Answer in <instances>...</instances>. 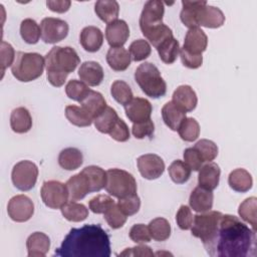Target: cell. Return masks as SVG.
I'll list each match as a JSON object with an SVG mask.
<instances>
[{
    "label": "cell",
    "instance_id": "cell-1",
    "mask_svg": "<svg viewBox=\"0 0 257 257\" xmlns=\"http://www.w3.org/2000/svg\"><path fill=\"white\" fill-rule=\"evenodd\" d=\"M256 231L230 214L222 216L213 250L210 256H255Z\"/></svg>",
    "mask_w": 257,
    "mask_h": 257
},
{
    "label": "cell",
    "instance_id": "cell-2",
    "mask_svg": "<svg viewBox=\"0 0 257 257\" xmlns=\"http://www.w3.org/2000/svg\"><path fill=\"white\" fill-rule=\"evenodd\" d=\"M110 241L99 225L72 228L54 254L59 257H109Z\"/></svg>",
    "mask_w": 257,
    "mask_h": 257
},
{
    "label": "cell",
    "instance_id": "cell-3",
    "mask_svg": "<svg viewBox=\"0 0 257 257\" xmlns=\"http://www.w3.org/2000/svg\"><path fill=\"white\" fill-rule=\"evenodd\" d=\"M79 62V56L72 47H52L45 55L47 80L55 87L62 86L67 75L75 70Z\"/></svg>",
    "mask_w": 257,
    "mask_h": 257
},
{
    "label": "cell",
    "instance_id": "cell-4",
    "mask_svg": "<svg viewBox=\"0 0 257 257\" xmlns=\"http://www.w3.org/2000/svg\"><path fill=\"white\" fill-rule=\"evenodd\" d=\"M222 216L223 214L219 211H207L194 216L192 235L202 241L209 255L213 250Z\"/></svg>",
    "mask_w": 257,
    "mask_h": 257
},
{
    "label": "cell",
    "instance_id": "cell-5",
    "mask_svg": "<svg viewBox=\"0 0 257 257\" xmlns=\"http://www.w3.org/2000/svg\"><path fill=\"white\" fill-rule=\"evenodd\" d=\"M45 66V58L36 52L18 51L11 66L13 76L22 82H29L40 77Z\"/></svg>",
    "mask_w": 257,
    "mask_h": 257
},
{
    "label": "cell",
    "instance_id": "cell-6",
    "mask_svg": "<svg viewBox=\"0 0 257 257\" xmlns=\"http://www.w3.org/2000/svg\"><path fill=\"white\" fill-rule=\"evenodd\" d=\"M135 79L146 95L159 98L167 91V83L161 75L160 70L151 62H144L135 71Z\"/></svg>",
    "mask_w": 257,
    "mask_h": 257
},
{
    "label": "cell",
    "instance_id": "cell-7",
    "mask_svg": "<svg viewBox=\"0 0 257 257\" xmlns=\"http://www.w3.org/2000/svg\"><path fill=\"white\" fill-rule=\"evenodd\" d=\"M106 192L117 199L137 194V182L132 174L120 169L106 171Z\"/></svg>",
    "mask_w": 257,
    "mask_h": 257
},
{
    "label": "cell",
    "instance_id": "cell-8",
    "mask_svg": "<svg viewBox=\"0 0 257 257\" xmlns=\"http://www.w3.org/2000/svg\"><path fill=\"white\" fill-rule=\"evenodd\" d=\"M165 12L164 2L160 0H150L146 2L140 16V28L145 37L160 28L163 23Z\"/></svg>",
    "mask_w": 257,
    "mask_h": 257
},
{
    "label": "cell",
    "instance_id": "cell-9",
    "mask_svg": "<svg viewBox=\"0 0 257 257\" xmlns=\"http://www.w3.org/2000/svg\"><path fill=\"white\" fill-rule=\"evenodd\" d=\"M38 168L31 161H20L12 169L11 180L13 185L20 191L31 190L37 181Z\"/></svg>",
    "mask_w": 257,
    "mask_h": 257
},
{
    "label": "cell",
    "instance_id": "cell-10",
    "mask_svg": "<svg viewBox=\"0 0 257 257\" xmlns=\"http://www.w3.org/2000/svg\"><path fill=\"white\" fill-rule=\"evenodd\" d=\"M40 196L44 205L50 209H60L69 199L66 185L54 180L43 183Z\"/></svg>",
    "mask_w": 257,
    "mask_h": 257
},
{
    "label": "cell",
    "instance_id": "cell-11",
    "mask_svg": "<svg viewBox=\"0 0 257 257\" xmlns=\"http://www.w3.org/2000/svg\"><path fill=\"white\" fill-rule=\"evenodd\" d=\"M40 30L42 40L45 43L54 44L67 36L69 27L67 22L62 19L46 17L40 23Z\"/></svg>",
    "mask_w": 257,
    "mask_h": 257
},
{
    "label": "cell",
    "instance_id": "cell-12",
    "mask_svg": "<svg viewBox=\"0 0 257 257\" xmlns=\"http://www.w3.org/2000/svg\"><path fill=\"white\" fill-rule=\"evenodd\" d=\"M7 213L10 219L15 222H26L33 216L34 204L29 197L16 195L8 202Z\"/></svg>",
    "mask_w": 257,
    "mask_h": 257
},
{
    "label": "cell",
    "instance_id": "cell-13",
    "mask_svg": "<svg viewBox=\"0 0 257 257\" xmlns=\"http://www.w3.org/2000/svg\"><path fill=\"white\" fill-rule=\"evenodd\" d=\"M137 164L139 172L147 180H156L160 178L165 171L163 159L155 154H146L139 157Z\"/></svg>",
    "mask_w": 257,
    "mask_h": 257
},
{
    "label": "cell",
    "instance_id": "cell-14",
    "mask_svg": "<svg viewBox=\"0 0 257 257\" xmlns=\"http://www.w3.org/2000/svg\"><path fill=\"white\" fill-rule=\"evenodd\" d=\"M124 111L127 118L133 123H137L150 119L153 107L148 99L143 97H134L124 105Z\"/></svg>",
    "mask_w": 257,
    "mask_h": 257
},
{
    "label": "cell",
    "instance_id": "cell-15",
    "mask_svg": "<svg viewBox=\"0 0 257 257\" xmlns=\"http://www.w3.org/2000/svg\"><path fill=\"white\" fill-rule=\"evenodd\" d=\"M130 36V28L124 20L116 19L106 25L105 38L110 47H122Z\"/></svg>",
    "mask_w": 257,
    "mask_h": 257
},
{
    "label": "cell",
    "instance_id": "cell-16",
    "mask_svg": "<svg viewBox=\"0 0 257 257\" xmlns=\"http://www.w3.org/2000/svg\"><path fill=\"white\" fill-rule=\"evenodd\" d=\"M207 45L208 37L205 32L199 27H194L188 30L182 49L194 55H201L206 50Z\"/></svg>",
    "mask_w": 257,
    "mask_h": 257
},
{
    "label": "cell",
    "instance_id": "cell-17",
    "mask_svg": "<svg viewBox=\"0 0 257 257\" xmlns=\"http://www.w3.org/2000/svg\"><path fill=\"white\" fill-rule=\"evenodd\" d=\"M225 22V16L223 12L215 6L204 5L198 9L197 23L198 26H204L207 28H219Z\"/></svg>",
    "mask_w": 257,
    "mask_h": 257
},
{
    "label": "cell",
    "instance_id": "cell-18",
    "mask_svg": "<svg viewBox=\"0 0 257 257\" xmlns=\"http://www.w3.org/2000/svg\"><path fill=\"white\" fill-rule=\"evenodd\" d=\"M65 185L68 190L70 201H79L87 194L91 193L89 181L82 172L70 177Z\"/></svg>",
    "mask_w": 257,
    "mask_h": 257
},
{
    "label": "cell",
    "instance_id": "cell-19",
    "mask_svg": "<svg viewBox=\"0 0 257 257\" xmlns=\"http://www.w3.org/2000/svg\"><path fill=\"white\" fill-rule=\"evenodd\" d=\"M78 76L85 84L89 86H97L103 80L104 72L98 62L85 61L78 69Z\"/></svg>",
    "mask_w": 257,
    "mask_h": 257
},
{
    "label": "cell",
    "instance_id": "cell-20",
    "mask_svg": "<svg viewBox=\"0 0 257 257\" xmlns=\"http://www.w3.org/2000/svg\"><path fill=\"white\" fill-rule=\"evenodd\" d=\"M172 101L186 112H189L196 108L198 97L195 90L190 85L184 84L178 86L174 91Z\"/></svg>",
    "mask_w": 257,
    "mask_h": 257
},
{
    "label": "cell",
    "instance_id": "cell-21",
    "mask_svg": "<svg viewBox=\"0 0 257 257\" xmlns=\"http://www.w3.org/2000/svg\"><path fill=\"white\" fill-rule=\"evenodd\" d=\"M221 170L220 167L213 162H209L202 166L199 170L198 184L200 187L213 191L219 185Z\"/></svg>",
    "mask_w": 257,
    "mask_h": 257
},
{
    "label": "cell",
    "instance_id": "cell-22",
    "mask_svg": "<svg viewBox=\"0 0 257 257\" xmlns=\"http://www.w3.org/2000/svg\"><path fill=\"white\" fill-rule=\"evenodd\" d=\"M213 200L214 195L212 191L198 186L192 191L189 198V204L194 211L198 213H204L212 209Z\"/></svg>",
    "mask_w": 257,
    "mask_h": 257
},
{
    "label": "cell",
    "instance_id": "cell-23",
    "mask_svg": "<svg viewBox=\"0 0 257 257\" xmlns=\"http://www.w3.org/2000/svg\"><path fill=\"white\" fill-rule=\"evenodd\" d=\"M79 42L84 50L88 52H96L103 43V34L96 26L84 27L79 35Z\"/></svg>",
    "mask_w": 257,
    "mask_h": 257
},
{
    "label": "cell",
    "instance_id": "cell-24",
    "mask_svg": "<svg viewBox=\"0 0 257 257\" xmlns=\"http://www.w3.org/2000/svg\"><path fill=\"white\" fill-rule=\"evenodd\" d=\"M26 247L29 257H43L49 251L50 239L42 232H34L27 238Z\"/></svg>",
    "mask_w": 257,
    "mask_h": 257
},
{
    "label": "cell",
    "instance_id": "cell-25",
    "mask_svg": "<svg viewBox=\"0 0 257 257\" xmlns=\"http://www.w3.org/2000/svg\"><path fill=\"white\" fill-rule=\"evenodd\" d=\"M131 54L123 47H110L106 53V61L114 71H123L131 64Z\"/></svg>",
    "mask_w": 257,
    "mask_h": 257
},
{
    "label": "cell",
    "instance_id": "cell-26",
    "mask_svg": "<svg viewBox=\"0 0 257 257\" xmlns=\"http://www.w3.org/2000/svg\"><path fill=\"white\" fill-rule=\"evenodd\" d=\"M10 126L17 134L29 132L32 127V117L28 109L23 106L14 108L10 115Z\"/></svg>",
    "mask_w": 257,
    "mask_h": 257
},
{
    "label": "cell",
    "instance_id": "cell-27",
    "mask_svg": "<svg viewBox=\"0 0 257 257\" xmlns=\"http://www.w3.org/2000/svg\"><path fill=\"white\" fill-rule=\"evenodd\" d=\"M162 116L169 128L178 131L180 124L186 118V111L176 105L173 101H169L162 108Z\"/></svg>",
    "mask_w": 257,
    "mask_h": 257
},
{
    "label": "cell",
    "instance_id": "cell-28",
    "mask_svg": "<svg viewBox=\"0 0 257 257\" xmlns=\"http://www.w3.org/2000/svg\"><path fill=\"white\" fill-rule=\"evenodd\" d=\"M80 106L83 107L94 119L98 114H100L104 108L107 106L106 101L102 94L95 90H89L87 95L81 100Z\"/></svg>",
    "mask_w": 257,
    "mask_h": 257
},
{
    "label": "cell",
    "instance_id": "cell-29",
    "mask_svg": "<svg viewBox=\"0 0 257 257\" xmlns=\"http://www.w3.org/2000/svg\"><path fill=\"white\" fill-rule=\"evenodd\" d=\"M228 184L234 191L245 193L252 188L253 180L250 173L245 169H235L229 174Z\"/></svg>",
    "mask_w": 257,
    "mask_h": 257
},
{
    "label": "cell",
    "instance_id": "cell-30",
    "mask_svg": "<svg viewBox=\"0 0 257 257\" xmlns=\"http://www.w3.org/2000/svg\"><path fill=\"white\" fill-rule=\"evenodd\" d=\"M83 163L82 153L76 148H66L59 153L58 164L66 171H74Z\"/></svg>",
    "mask_w": 257,
    "mask_h": 257
},
{
    "label": "cell",
    "instance_id": "cell-31",
    "mask_svg": "<svg viewBox=\"0 0 257 257\" xmlns=\"http://www.w3.org/2000/svg\"><path fill=\"white\" fill-rule=\"evenodd\" d=\"M94 12L100 20L108 24L117 19L119 5L114 0H99L94 4Z\"/></svg>",
    "mask_w": 257,
    "mask_h": 257
},
{
    "label": "cell",
    "instance_id": "cell-32",
    "mask_svg": "<svg viewBox=\"0 0 257 257\" xmlns=\"http://www.w3.org/2000/svg\"><path fill=\"white\" fill-rule=\"evenodd\" d=\"M206 1H188L183 0L182 5L183 9L180 13L181 21L185 26H187L189 29L194 27H199L197 23V12L198 9L204 5H206Z\"/></svg>",
    "mask_w": 257,
    "mask_h": 257
},
{
    "label": "cell",
    "instance_id": "cell-33",
    "mask_svg": "<svg viewBox=\"0 0 257 257\" xmlns=\"http://www.w3.org/2000/svg\"><path fill=\"white\" fill-rule=\"evenodd\" d=\"M161 60L166 64H172L176 61L180 53L179 41L173 36L164 40L157 48Z\"/></svg>",
    "mask_w": 257,
    "mask_h": 257
},
{
    "label": "cell",
    "instance_id": "cell-34",
    "mask_svg": "<svg viewBox=\"0 0 257 257\" xmlns=\"http://www.w3.org/2000/svg\"><path fill=\"white\" fill-rule=\"evenodd\" d=\"M65 116L70 123L79 127L89 126L93 121L91 115L83 107L73 104L65 107Z\"/></svg>",
    "mask_w": 257,
    "mask_h": 257
},
{
    "label": "cell",
    "instance_id": "cell-35",
    "mask_svg": "<svg viewBox=\"0 0 257 257\" xmlns=\"http://www.w3.org/2000/svg\"><path fill=\"white\" fill-rule=\"evenodd\" d=\"M62 216L70 222H81L88 217V209L80 203L70 201L64 204L61 208Z\"/></svg>",
    "mask_w": 257,
    "mask_h": 257
},
{
    "label": "cell",
    "instance_id": "cell-36",
    "mask_svg": "<svg viewBox=\"0 0 257 257\" xmlns=\"http://www.w3.org/2000/svg\"><path fill=\"white\" fill-rule=\"evenodd\" d=\"M118 118L116 111L112 107L106 106L104 110L93 119V123L98 132L108 134Z\"/></svg>",
    "mask_w": 257,
    "mask_h": 257
},
{
    "label": "cell",
    "instance_id": "cell-37",
    "mask_svg": "<svg viewBox=\"0 0 257 257\" xmlns=\"http://www.w3.org/2000/svg\"><path fill=\"white\" fill-rule=\"evenodd\" d=\"M88 179L91 192H99L105 187L106 172L97 166H88L81 171Z\"/></svg>",
    "mask_w": 257,
    "mask_h": 257
},
{
    "label": "cell",
    "instance_id": "cell-38",
    "mask_svg": "<svg viewBox=\"0 0 257 257\" xmlns=\"http://www.w3.org/2000/svg\"><path fill=\"white\" fill-rule=\"evenodd\" d=\"M151 237L156 241H166L171 236V225L165 218H156L149 223Z\"/></svg>",
    "mask_w": 257,
    "mask_h": 257
},
{
    "label": "cell",
    "instance_id": "cell-39",
    "mask_svg": "<svg viewBox=\"0 0 257 257\" xmlns=\"http://www.w3.org/2000/svg\"><path fill=\"white\" fill-rule=\"evenodd\" d=\"M20 35L28 44H35L41 36L40 26L31 18L24 19L20 24Z\"/></svg>",
    "mask_w": 257,
    "mask_h": 257
},
{
    "label": "cell",
    "instance_id": "cell-40",
    "mask_svg": "<svg viewBox=\"0 0 257 257\" xmlns=\"http://www.w3.org/2000/svg\"><path fill=\"white\" fill-rule=\"evenodd\" d=\"M256 209H257V199L256 197H250L244 200L238 209V214L242 220L249 223L252 229L256 231Z\"/></svg>",
    "mask_w": 257,
    "mask_h": 257
},
{
    "label": "cell",
    "instance_id": "cell-41",
    "mask_svg": "<svg viewBox=\"0 0 257 257\" xmlns=\"http://www.w3.org/2000/svg\"><path fill=\"white\" fill-rule=\"evenodd\" d=\"M180 138L185 142H194L200 136L199 122L193 117H186L178 128Z\"/></svg>",
    "mask_w": 257,
    "mask_h": 257
},
{
    "label": "cell",
    "instance_id": "cell-42",
    "mask_svg": "<svg viewBox=\"0 0 257 257\" xmlns=\"http://www.w3.org/2000/svg\"><path fill=\"white\" fill-rule=\"evenodd\" d=\"M168 170H169V175L172 181L176 184H184L191 177L192 170L188 167V165L185 162L181 160L174 161L170 165Z\"/></svg>",
    "mask_w": 257,
    "mask_h": 257
},
{
    "label": "cell",
    "instance_id": "cell-43",
    "mask_svg": "<svg viewBox=\"0 0 257 257\" xmlns=\"http://www.w3.org/2000/svg\"><path fill=\"white\" fill-rule=\"evenodd\" d=\"M110 93L118 103L123 105L128 103L134 98L130 85L123 80L113 81L110 87Z\"/></svg>",
    "mask_w": 257,
    "mask_h": 257
},
{
    "label": "cell",
    "instance_id": "cell-44",
    "mask_svg": "<svg viewBox=\"0 0 257 257\" xmlns=\"http://www.w3.org/2000/svg\"><path fill=\"white\" fill-rule=\"evenodd\" d=\"M89 90L90 89L88 88L87 84H85L83 81L77 80V79H71L65 85L66 95L70 99L78 101V102H81V100L87 95Z\"/></svg>",
    "mask_w": 257,
    "mask_h": 257
},
{
    "label": "cell",
    "instance_id": "cell-45",
    "mask_svg": "<svg viewBox=\"0 0 257 257\" xmlns=\"http://www.w3.org/2000/svg\"><path fill=\"white\" fill-rule=\"evenodd\" d=\"M193 148H195L198 151V153L200 154L201 158L205 163L212 162L218 156L217 145L214 142L207 139H202L198 141Z\"/></svg>",
    "mask_w": 257,
    "mask_h": 257
},
{
    "label": "cell",
    "instance_id": "cell-46",
    "mask_svg": "<svg viewBox=\"0 0 257 257\" xmlns=\"http://www.w3.org/2000/svg\"><path fill=\"white\" fill-rule=\"evenodd\" d=\"M128 52L134 61H142L148 58L152 52L150 43L145 39H138L131 43Z\"/></svg>",
    "mask_w": 257,
    "mask_h": 257
},
{
    "label": "cell",
    "instance_id": "cell-47",
    "mask_svg": "<svg viewBox=\"0 0 257 257\" xmlns=\"http://www.w3.org/2000/svg\"><path fill=\"white\" fill-rule=\"evenodd\" d=\"M103 217L108 226L112 229L121 228L126 222V216L120 211L115 203L103 213Z\"/></svg>",
    "mask_w": 257,
    "mask_h": 257
},
{
    "label": "cell",
    "instance_id": "cell-48",
    "mask_svg": "<svg viewBox=\"0 0 257 257\" xmlns=\"http://www.w3.org/2000/svg\"><path fill=\"white\" fill-rule=\"evenodd\" d=\"M116 205L126 217L133 216L140 210L141 199L137 194H133L131 196L118 199Z\"/></svg>",
    "mask_w": 257,
    "mask_h": 257
},
{
    "label": "cell",
    "instance_id": "cell-49",
    "mask_svg": "<svg viewBox=\"0 0 257 257\" xmlns=\"http://www.w3.org/2000/svg\"><path fill=\"white\" fill-rule=\"evenodd\" d=\"M113 204L114 201L111 197L107 195H97L89 201L88 207L94 214H103Z\"/></svg>",
    "mask_w": 257,
    "mask_h": 257
},
{
    "label": "cell",
    "instance_id": "cell-50",
    "mask_svg": "<svg viewBox=\"0 0 257 257\" xmlns=\"http://www.w3.org/2000/svg\"><path fill=\"white\" fill-rule=\"evenodd\" d=\"M130 238L132 241L138 244L150 242L152 237L149 231V227L145 224H136L130 230Z\"/></svg>",
    "mask_w": 257,
    "mask_h": 257
},
{
    "label": "cell",
    "instance_id": "cell-51",
    "mask_svg": "<svg viewBox=\"0 0 257 257\" xmlns=\"http://www.w3.org/2000/svg\"><path fill=\"white\" fill-rule=\"evenodd\" d=\"M193 219H194V216L192 214L191 209L186 205H182L176 215V222L179 228L182 230L191 229L193 224Z\"/></svg>",
    "mask_w": 257,
    "mask_h": 257
},
{
    "label": "cell",
    "instance_id": "cell-52",
    "mask_svg": "<svg viewBox=\"0 0 257 257\" xmlns=\"http://www.w3.org/2000/svg\"><path fill=\"white\" fill-rule=\"evenodd\" d=\"M155 124L153 120L147 119L145 121L134 123L132 126V133L136 139H145L146 137H151L154 134Z\"/></svg>",
    "mask_w": 257,
    "mask_h": 257
},
{
    "label": "cell",
    "instance_id": "cell-53",
    "mask_svg": "<svg viewBox=\"0 0 257 257\" xmlns=\"http://www.w3.org/2000/svg\"><path fill=\"white\" fill-rule=\"evenodd\" d=\"M183 156H184V161L188 165V167L191 170L196 172L199 171L205 163L195 148L186 149Z\"/></svg>",
    "mask_w": 257,
    "mask_h": 257
},
{
    "label": "cell",
    "instance_id": "cell-54",
    "mask_svg": "<svg viewBox=\"0 0 257 257\" xmlns=\"http://www.w3.org/2000/svg\"><path fill=\"white\" fill-rule=\"evenodd\" d=\"M15 51L11 44L6 41L1 42V68L2 74L4 73L5 69L9 66H12L15 60Z\"/></svg>",
    "mask_w": 257,
    "mask_h": 257
},
{
    "label": "cell",
    "instance_id": "cell-55",
    "mask_svg": "<svg viewBox=\"0 0 257 257\" xmlns=\"http://www.w3.org/2000/svg\"><path fill=\"white\" fill-rule=\"evenodd\" d=\"M108 135L116 142H126L130 139V131L126 125V123L121 119L118 118L113 125V127L110 130Z\"/></svg>",
    "mask_w": 257,
    "mask_h": 257
},
{
    "label": "cell",
    "instance_id": "cell-56",
    "mask_svg": "<svg viewBox=\"0 0 257 257\" xmlns=\"http://www.w3.org/2000/svg\"><path fill=\"white\" fill-rule=\"evenodd\" d=\"M180 57H181V60H182V63L184 64V66L191 68V69L199 68L203 63L202 54L194 55V54H191V53L185 51L182 48H180Z\"/></svg>",
    "mask_w": 257,
    "mask_h": 257
},
{
    "label": "cell",
    "instance_id": "cell-57",
    "mask_svg": "<svg viewBox=\"0 0 257 257\" xmlns=\"http://www.w3.org/2000/svg\"><path fill=\"white\" fill-rule=\"evenodd\" d=\"M154 252L151 247L145 245H139L133 248H126L124 251L119 253V256H153Z\"/></svg>",
    "mask_w": 257,
    "mask_h": 257
},
{
    "label": "cell",
    "instance_id": "cell-58",
    "mask_svg": "<svg viewBox=\"0 0 257 257\" xmlns=\"http://www.w3.org/2000/svg\"><path fill=\"white\" fill-rule=\"evenodd\" d=\"M46 5L53 12L64 13L69 9V7L71 5V2L68 1V0H56V1L48 0L46 2Z\"/></svg>",
    "mask_w": 257,
    "mask_h": 257
}]
</instances>
